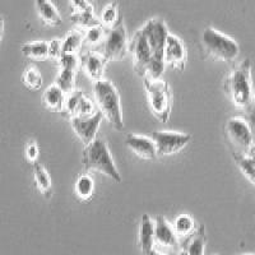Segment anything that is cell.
I'll return each mask as SVG.
<instances>
[{
	"mask_svg": "<svg viewBox=\"0 0 255 255\" xmlns=\"http://www.w3.org/2000/svg\"><path fill=\"white\" fill-rule=\"evenodd\" d=\"M122 17L123 15L120 14L119 3H118V1H111V3H109L108 5L104 8V10H102L100 22H101V24L105 28L109 29L113 26H115V24L118 23V20Z\"/></svg>",
	"mask_w": 255,
	"mask_h": 255,
	"instance_id": "obj_27",
	"label": "cell"
},
{
	"mask_svg": "<svg viewBox=\"0 0 255 255\" xmlns=\"http://www.w3.org/2000/svg\"><path fill=\"white\" fill-rule=\"evenodd\" d=\"M165 64L177 72H183L186 65V49L181 38L168 33L165 45Z\"/></svg>",
	"mask_w": 255,
	"mask_h": 255,
	"instance_id": "obj_14",
	"label": "cell"
},
{
	"mask_svg": "<svg viewBox=\"0 0 255 255\" xmlns=\"http://www.w3.org/2000/svg\"><path fill=\"white\" fill-rule=\"evenodd\" d=\"M207 244V234L204 225H200L199 227L191 232L188 238L180 241V248L183 254L190 255H202L204 254V248Z\"/></svg>",
	"mask_w": 255,
	"mask_h": 255,
	"instance_id": "obj_19",
	"label": "cell"
},
{
	"mask_svg": "<svg viewBox=\"0 0 255 255\" xmlns=\"http://www.w3.org/2000/svg\"><path fill=\"white\" fill-rule=\"evenodd\" d=\"M232 157L235 159L236 165L240 168L244 176L255 185V158L249 156H243V154H232Z\"/></svg>",
	"mask_w": 255,
	"mask_h": 255,
	"instance_id": "obj_28",
	"label": "cell"
},
{
	"mask_svg": "<svg viewBox=\"0 0 255 255\" xmlns=\"http://www.w3.org/2000/svg\"><path fill=\"white\" fill-rule=\"evenodd\" d=\"M253 128L241 116H235L226 122L225 134L232 154H243L255 158V142Z\"/></svg>",
	"mask_w": 255,
	"mask_h": 255,
	"instance_id": "obj_7",
	"label": "cell"
},
{
	"mask_svg": "<svg viewBox=\"0 0 255 255\" xmlns=\"http://www.w3.org/2000/svg\"><path fill=\"white\" fill-rule=\"evenodd\" d=\"M22 79H23L24 86L31 91H38L42 87V83H44L40 70L35 65H29L24 69Z\"/></svg>",
	"mask_w": 255,
	"mask_h": 255,
	"instance_id": "obj_29",
	"label": "cell"
},
{
	"mask_svg": "<svg viewBox=\"0 0 255 255\" xmlns=\"http://www.w3.org/2000/svg\"><path fill=\"white\" fill-rule=\"evenodd\" d=\"M143 84L147 93L148 106L152 115L161 123H167L172 111L174 95L170 84L161 79L143 77Z\"/></svg>",
	"mask_w": 255,
	"mask_h": 255,
	"instance_id": "obj_6",
	"label": "cell"
},
{
	"mask_svg": "<svg viewBox=\"0 0 255 255\" xmlns=\"http://www.w3.org/2000/svg\"><path fill=\"white\" fill-rule=\"evenodd\" d=\"M154 247L165 248V249L180 247L174 227L163 216H158L154 220Z\"/></svg>",
	"mask_w": 255,
	"mask_h": 255,
	"instance_id": "obj_16",
	"label": "cell"
},
{
	"mask_svg": "<svg viewBox=\"0 0 255 255\" xmlns=\"http://www.w3.org/2000/svg\"><path fill=\"white\" fill-rule=\"evenodd\" d=\"M73 13H86L93 12L92 4L88 0H70Z\"/></svg>",
	"mask_w": 255,
	"mask_h": 255,
	"instance_id": "obj_31",
	"label": "cell"
},
{
	"mask_svg": "<svg viewBox=\"0 0 255 255\" xmlns=\"http://www.w3.org/2000/svg\"><path fill=\"white\" fill-rule=\"evenodd\" d=\"M140 28L143 29L152 50V65L145 77L152 79H161L165 72V45L168 36L166 23L161 18H152Z\"/></svg>",
	"mask_w": 255,
	"mask_h": 255,
	"instance_id": "obj_4",
	"label": "cell"
},
{
	"mask_svg": "<svg viewBox=\"0 0 255 255\" xmlns=\"http://www.w3.org/2000/svg\"><path fill=\"white\" fill-rule=\"evenodd\" d=\"M172 227H174L175 232H176V236H177V239H179V243L180 241H183L185 238H188L191 232L197 229L194 220H193V218H191L189 215H180L179 217L175 220Z\"/></svg>",
	"mask_w": 255,
	"mask_h": 255,
	"instance_id": "obj_26",
	"label": "cell"
},
{
	"mask_svg": "<svg viewBox=\"0 0 255 255\" xmlns=\"http://www.w3.org/2000/svg\"><path fill=\"white\" fill-rule=\"evenodd\" d=\"M20 50L23 56L28 59H33V60L49 59V42H45V41L24 44Z\"/></svg>",
	"mask_w": 255,
	"mask_h": 255,
	"instance_id": "obj_25",
	"label": "cell"
},
{
	"mask_svg": "<svg viewBox=\"0 0 255 255\" xmlns=\"http://www.w3.org/2000/svg\"><path fill=\"white\" fill-rule=\"evenodd\" d=\"M254 142H255V136H254Z\"/></svg>",
	"mask_w": 255,
	"mask_h": 255,
	"instance_id": "obj_35",
	"label": "cell"
},
{
	"mask_svg": "<svg viewBox=\"0 0 255 255\" xmlns=\"http://www.w3.org/2000/svg\"><path fill=\"white\" fill-rule=\"evenodd\" d=\"M60 72L56 77L55 83L65 93L74 90L76 84V70L81 64V59H78L77 54H61L58 60Z\"/></svg>",
	"mask_w": 255,
	"mask_h": 255,
	"instance_id": "obj_13",
	"label": "cell"
},
{
	"mask_svg": "<svg viewBox=\"0 0 255 255\" xmlns=\"http://www.w3.org/2000/svg\"><path fill=\"white\" fill-rule=\"evenodd\" d=\"M200 47L208 58L227 63L235 61L240 54L238 42L213 27L204 28L200 37Z\"/></svg>",
	"mask_w": 255,
	"mask_h": 255,
	"instance_id": "obj_5",
	"label": "cell"
},
{
	"mask_svg": "<svg viewBox=\"0 0 255 255\" xmlns=\"http://www.w3.org/2000/svg\"><path fill=\"white\" fill-rule=\"evenodd\" d=\"M74 194L81 202H90L95 195V181L88 174H83L77 179Z\"/></svg>",
	"mask_w": 255,
	"mask_h": 255,
	"instance_id": "obj_23",
	"label": "cell"
},
{
	"mask_svg": "<svg viewBox=\"0 0 255 255\" xmlns=\"http://www.w3.org/2000/svg\"><path fill=\"white\" fill-rule=\"evenodd\" d=\"M65 96H67V93L64 92L58 84H51L46 88V91L42 95V104L45 105V108L47 110L61 113L64 109Z\"/></svg>",
	"mask_w": 255,
	"mask_h": 255,
	"instance_id": "obj_21",
	"label": "cell"
},
{
	"mask_svg": "<svg viewBox=\"0 0 255 255\" xmlns=\"http://www.w3.org/2000/svg\"><path fill=\"white\" fill-rule=\"evenodd\" d=\"M129 51V41H128L127 28H125L123 17L118 23L108 29L105 40L102 42V55L109 60L119 61L127 56Z\"/></svg>",
	"mask_w": 255,
	"mask_h": 255,
	"instance_id": "obj_8",
	"label": "cell"
},
{
	"mask_svg": "<svg viewBox=\"0 0 255 255\" xmlns=\"http://www.w3.org/2000/svg\"><path fill=\"white\" fill-rule=\"evenodd\" d=\"M129 51L131 52V58H133L134 70L138 76L143 78L151 69L152 50L142 28L138 29L129 41Z\"/></svg>",
	"mask_w": 255,
	"mask_h": 255,
	"instance_id": "obj_9",
	"label": "cell"
},
{
	"mask_svg": "<svg viewBox=\"0 0 255 255\" xmlns=\"http://www.w3.org/2000/svg\"><path fill=\"white\" fill-rule=\"evenodd\" d=\"M152 138L156 143L158 156H172L179 153L191 140L190 134L177 131H154Z\"/></svg>",
	"mask_w": 255,
	"mask_h": 255,
	"instance_id": "obj_10",
	"label": "cell"
},
{
	"mask_svg": "<svg viewBox=\"0 0 255 255\" xmlns=\"http://www.w3.org/2000/svg\"><path fill=\"white\" fill-rule=\"evenodd\" d=\"M93 96L97 108L111 127L118 131L124 130L125 123L118 88L110 81L100 79L93 82Z\"/></svg>",
	"mask_w": 255,
	"mask_h": 255,
	"instance_id": "obj_3",
	"label": "cell"
},
{
	"mask_svg": "<svg viewBox=\"0 0 255 255\" xmlns=\"http://www.w3.org/2000/svg\"><path fill=\"white\" fill-rule=\"evenodd\" d=\"M3 35H4V19L0 17V42H1Z\"/></svg>",
	"mask_w": 255,
	"mask_h": 255,
	"instance_id": "obj_34",
	"label": "cell"
},
{
	"mask_svg": "<svg viewBox=\"0 0 255 255\" xmlns=\"http://www.w3.org/2000/svg\"><path fill=\"white\" fill-rule=\"evenodd\" d=\"M26 158L27 161H29L31 163H35L38 158V147L35 142H29L26 145Z\"/></svg>",
	"mask_w": 255,
	"mask_h": 255,
	"instance_id": "obj_33",
	"label": "cell"
},
{
	"mask_svg": "<svg viewBox=\"0 0 255 255\" xmlns=\"http://www.w3.org/2000/svg\"><path fill=\"white\" fill-rule=\"evenodd\" d=\"M84 45V33L81 31H70L65 38L61 41L63 54H78Z\"/></svg>",
	"mask_w": 255,
	"mask_h": 255,
	"instance_id": "obj_24",
	"label": "cell"
},
{
	"mask_svg": "<svg viewBox=\"0 0 255 255\" xmlns=\"http://www.w3.org/2000/svg\"><path fill=\"white\" fill-rule=\"evenodd\" d=\"M61 54H63V50H61V41L55 38L52 40L51 42H49V59L51 60H55L58 63V60L60 59Z\"/></svg>",
	"mask_w": 255,
	"mask_h": 255,
	"instance_id": "obj_32",
	"label": "cell"
},
{
	"mask_svg": "<svg viewBox=\"0 0 255 255\" xmlns=\"http://www.w3.org/2000/svg\"><path fill=\"white\" fill-rule=\"evenodd\" d=\"M104 115L101 111L97 109L93 114L86 116H74L70 119V125L73 130L77 134L81 142L84 145L92 142L95 138H97L100 125L104 120Z\"/></svg>",
	"mask_w": 255,
	"mask_h": 255,
	"instance_id": "obj_11",
	"label": "cell"
},
{
	"mask_svg": "<svg viewBox=\"0 0 255 255\" xmlns=\"http://www.w3.org/2000/svg\"><path fill=\"white\" fill-rule=\"evenodd\" d=\"M35 5L38 17L45 24L50 27H59L63 24V18L58 8L50 0H35Z\"/></svg>",
	"mask_w": 255,
	"mask_h": 255,
	"instance_id": "obj_20",
	"label": "cell"
},
{
	"mask_svg": "<svg viewBox=\"0 0 255 255\" xmlns=\"http://www.w3.org/2000/svg\"><path fill=\"white\" fill-rule=\"evenodd\" d=\"M33 165V180H35V185L38 189L41 194L44 195L45 198H51L52 194V184H51V177H50L49 172L44 166L38 163L36 161Z\"/></svg>",
	"mask_w": 255,
	"mask_h": 255,
	"instance_id": "obj_22",
	"label": "cell"
},
{
	"mask_svg": "<svg viewBox=\"0 0 255 255\" xmlns=\"http://www.w3.org/2000/svg\"><path fill=\"white\" fill-rule=\"evenodd\" d=\"M138 247L143 254H157L154 247V220L149 215H142L140 217Z\"/></svg>",
	"mask_w": 255,
	"mask_h": 255,
	"instance_id": "obj_18",
	"label": "cell"
},
{
	"mask_svg": "<svg viewBox=\"0 0 255 255\" xmlns=\"http://www.w3.org/2000/svg\"><path fill=\"white\" fill-rule=\"evenodd\" d=\"M223 90L241 118L255 127V92L253 86L252 61L245 59L231 70L223 82Z\"/></svg>",
	"mask_w": 255,
	"mask_h": 255,
	"instance_id": "obj_1",
	"label": "cell"
},
{
	"mask_svg": "<svg viewBox=\"0 0 255 255\" xmlns=\"http://www.w3.org/2000/svg\"><path fill=\"white\" fill-rule=\"evenodd\" d=\"M82 165L87 172H100L115 183H122V175L116 167L108 143L102 138H95L84 145Z\"/></svg>",
	"mask_w": 255,
	"mask_h": 255,
	"instance_id": "obj_2",
	"label": "cell"
},
{
	"mask_svg": "<svg viewBox=\"0 0 255 255\" xmlns=\"http://www.w3.org/2000/svg\"><path fill=\"white\" fill-rule=\"evenodd\" d=\"M96 111L95 105L91 100H88L81 90L70 91L65 96V102H64V109L61 111V115L72 119L74 116H86L91 115Z\"/></svg>",
	"mask_w": 255,
	"mask_h": 255,
	"instance_id": "obj_12",
	"label": "cell"
},
{
	"mask_svg": "<svg viewBox=\"0 0 255 255\" xmlns=\"http://www.w3.org/2000/svg\"><path fill=\"white\" fill-rule=\"evenodd\" d=\"M106 61H108V59L102 55V52L87 51L81 55L82 69L93 82L102 79Z\"/></svg>",
	"mask_w": 255,
	"mask_h": 255,
	"instance_id": "obj_17",
	"label": "cell"
},
{
	"mask_svg": "<svg viewBox=\"0 0 255 255\" xmlns=\"http://www.w3.org/2000/svg\"><path fill=\"white\" fill-rule=\"evenodd\" d=\"M125 145L135 156L140 157L143 159H154L158 157L153 138L129 133L125 135Z\"/></svg>",
	"mask_w": 255,
	"mask_h": 255,
	"instance_id": "obj_15",
	"label": "cell"
},
{
	"mask_svg": "<svg viewBox=\"0 0 255 255\" xmlns=\"http://www.w3.org/2000/svg\"><path fill=\"white\" fill-rule=\"evenodd\" d=\"M87 31L84 32V44L90 45V46H96V45L104 42L105 36H106V28L100 24H95L92 27L86 28Z\"/></svg>",
	"mask_w": 255,
	"mask_h": 255,
	"instance_id": "obj_30",
	"label": "cell"
}]
</instances>
